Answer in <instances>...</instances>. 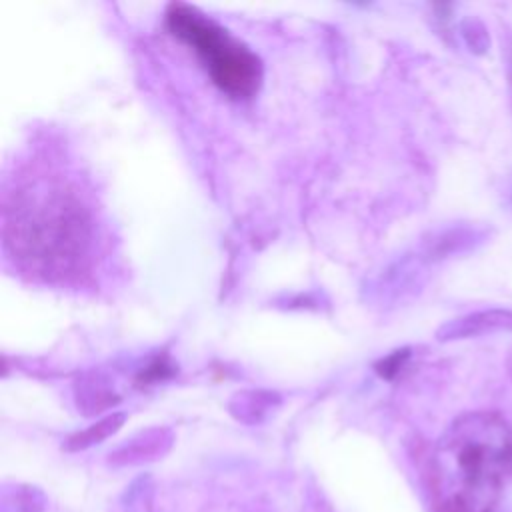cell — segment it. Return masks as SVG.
<instances>
[{"instance_id": "6da1fadb", "label": "cell", "mask_w": 512, "mask_h": 512, "mask_svg": "<svg viewBox=\"0 0 512 512\" xmlns=\"http://www.w3.org/2000/svg\"><path fill=\"white\" fill-rule=\"evenodd\" d=\"M512 472V432L486 412L458 418L442 436L434 454V476L442 502H472L488 486Z\"/></svg>"}, {"instance_id": "7a4b0ae2", "label": "cell", "mask_w": 512, "mask_h": 512, "mask_svg": "<svg viewBox=\"0 0 512 512\" xmlns=\"http://www.w3.org/2000/svg\"><path fill=\"white\" fill-rule=\"evenodd\" d=\"M166 26L198 56L210 80L224 94L244 100L258 92L262 82L260 58L214 18L196 6L172 2L166 8Z\"/></svg>"}, {"instance_id": "3957f363", "label": "cell", "mask_w": 512, "mask_h": 512, "mask_svg": "<svg viewBox=\"0 0 512 512\" xmlns=\"http://www.w3.org/2000/svg\"><path fill=\"white\" fill-rule=\"evenodd\" d=\"M500 332H512V310L490 308L454 318L436 330V338L440 342H452Z\"/></svg>"}, {"instance_id": "277c9868", "label": "cell", "mask_w": 512, "mask_h": 512, "mask_svg": "<svg viewBox=\"0 0 512 512\" xmlns=\"http://www.w3.org/2000/svg\"><path fill=\"white\" fill-rule=\"evenodd\" d=\"M172 432L168 428H150L140 432L138 436L130 438L126 444H122L118 450L110 452L108 462L114 466H126V464H140L148 460H156L168 448L172 446Z\"/></svg>"}, {"instance_id": "5b68a950", "label": "cell", "mask_w": 512, "mask_h": 512, "mask_svg": "<svg viewBox=\"0 0 512 512\" xmlns=\"http://www.w3.org/2000/svg\"><path fill=\"white\" fill-rule=\"evenodd\" d=\"M484 234L474 228H448L438 234H434L430 240H424L422 246V258L424 260H442L452 254L466 252L474 248L476 242H482Z\"/></svg>"}, {"instance_id": "8992f818", "label": "cell", "mask_w": 512, "mask_h": 512, "mask_svg": "<svg viewBox=\"0 0 512 512\" xmlns=\"http://www.w3.org/2000/svg\"><path fill=\"white\" fill-rule=\"evenodd\" d=\"M124 422H126V412H112V414H106L104 418L96 420V422L90 424L88 428L70 434V436L64 440L62 448H64L66 452H80V450H86V448H90V446H94V444L106 440L108 436L116 434V432L122 428Z\"/></svg>"}, {"instance_id": "52a82bcc", "label": "cell", "mask_w": 512, "mask_h": 512, "mask_svg": "<svg viewBox=\"0 0 512 512\" xmlns=\"http://www.w3.org/2000/svg\"><path fill=\"white\" fill-rule=\"evenodd\" d=\"M280 402V398L274 392L264 390H248L238 392L230 402V412L242 420V422H260L270 408H274Z\"/></svg>"}, {"instance_id": "ba28073f", "label": "cell", "mask_w": 512, "mask_h": 512, "mask_svg": "<svg viewBox=\"0 0 512 512\" xmlns=\"http://www.w3.org/2000/svg\"><path fill=\"white\" fill-rule=\"evenodd\" d=\"M460 34L468 46L470 52L474 54H486L490 48V34L488 28L484 26V22L480 18H464L460 22Z\"/></svg>"}, {"instance_id": "9c48e42d", "label": "cell", "mask_w": 512, "mask_h": 512, "mask_svg": "<svg viewBox=\"0 0 512 512\" xmlns=\"http://www.w3.org/2000/svg\"><path fill=\"white\" fill-rule=\"evenodd\" d=\"M410 360V348H400V350H394L392 354L384 356L380 362H376V372L382 376V378H394L404 366L406 362Z\"/></svg>"}, {"instance_id": "30bf717a", "label": "cell", "mask_w": 512, "mask_h": 512, "mask_svg": "<svg viewBox=\"0 0 512 512\" xmlns=\"http://www.w3.org/2000/svg\"><path fill=\"white\" fill-rule=\"evenodd\" d=\"M174 372V366L168 362L166 356H158L154 358L138 376V382H156V380H164Z\"/></svg>"}]
</instances>
